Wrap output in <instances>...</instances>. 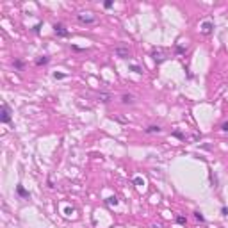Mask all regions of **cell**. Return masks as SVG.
Segmentation results:
<instances>
[{
    "label": "cell",
    "mask_w": 228,
    "mask_h": 228,
    "mask_svg": "<svg viewBox=\"0 0 228 228\" xmlns=\"http://www.w3.org/2000/svg\"><path fill=\"white\" fill-rule=\"evenodd\" d=\"M173 135H175V137H178V139H186V135L182 134L180 130H175V132H173Z\"/></svg>",
    "instance_id": "e0dca14e"
},
{
    "label": "cell",
    "mask_w": 228,
    "mask_h": 228,
    "mask_svg": "<svg viewBox=\"0 0 228 228\" xmlns=\"http://www.w3.org/2000/svg\"><path fill=\"white\" fill-rule=\"evenodd\" d=\"M48 61H50V57H47V55L38 57L36 59V66H45V64H48Z\"/></svg>",
    "instance_id": "9c48e42d"
},
{
    "label": "cell",
    "mask_w": 228,
    "mask_h": 228,
    "mask_svg": "<svg viewBox=\"0 0 228 228\" xmlns=\"http://www.w3.org/2000/svg\"><path fill=\"white\" fill-rule=\"evenodd\" d=\"M152 57H153V61H155L157 64H161V62H164V61L168 59V55L162 54L161 48H153V50H152Z\"/></svg>",
    "instance_id": "7a4b0ae2"
},
{
    "label": "cell",
    "mask_w": 228,
    "mask_h": 228,
    "mask_svg": "<svg viewBox=\"0 0 228 228\" xmlns=\"http://www.w3.org/2000/svg\"><path fill=\"white\" fill-rule=\"evenodd\" d=\"M98 98H100V102L107 103V102H110V93H100V95H98Z\"/></svg>",
    "instance_id": "7c38bea8"
},
{
    "label": "cell",
    "mask_w": 228,
    "mask_h": 228,
    "mask_svg": "<svg viewBox=\"0 0 228 228\" xmlns=\"http://www.w3.org/2000/svg\"><path fill=\"white\" fill-rule=\"evenodd\" d=\"M186 221H187V219H186L184 216H176V223H178V224H186Z\"/></svg>",
    "instance_id": "ac0fdd59"
},
{
    "label": "cell",
    "mask_w": 228,
    "mask_h": 228,
    "mask_svg": "<svg viewBox=\"0 0 228 228\" xmlns=\"http://www.w3.org/2000/svg\"><path fill=\"white\" fill-rule=\"evenodd\" d=\"M221 214H223V216H228V209H226V207H223V209H221Z\"/></svg>",
    "instance_id": "44dd1931"
},
{
    "label": "cell",
    "mask_w": 228,
    "mask_h": 228,
    "mask_svg": "<svg viewBox=\"0 0 228 228\" xmlns=\"http://www.w3.org/2000/svg\"><path fill=\"white\" fill-rule=\"evenodd\" d=\"M39 29H41V23H38V25L34 27V32H39Z\"/></svg>",
    "instance_id": "7402d4cb"
},
{
    "label": "cell",
    "mask_w": 228,
    "mask_h": 228,
    "mask_svg": "<svg viewBox=\"0 0 228 228\" xmlns=\"http://www.w3.org/2000/svg\"><path fill=\"white\" fill-rule=\"evenodd\" d=\"M112 6H114V2H112V0H105V2H103V7H105V9H110Z\"/></svg>",
    "instance_id": "d6986e66"
},
{
    "label": "cell",
    "mask_w": 228,
    "mask_h": 228,
    "mask_svg": "<svg viewBox=\"0 0 228 228\" xmlns=\"http://www.w3.org/2000/svg\"><path fill=\"white\" fill-rule=\"evenodd\" d=\"M16 193H18L20 198H29V196H30V193H29L23 186H16Z\"/></svg>",
    "instance_id": "52a82bcc"
},
{
    "label": "cell",
    "mask_w": 228,
    "mask_h": 228,
    "mask_svg": "<svg viewBox=\"0 0 228 228\" xmlns=\"http://www.w3.org/2000/svg\"><path fill=\"white\" fill-rule=\"evenodd\" d=\"M107 203H109V205H118V198H116V196H110V198L107 200Z\"/></svg>",
    "instance_id": "2e32d148"
},
{
    "label": "cell",
    "mask_w": 228,
    "mask_h": 228,
    "mask_svg": "<svg viewBox=\"0 0 228 228\" xmlns=\"http://www.w3.org/2000/svg\"><path fill=\"white\" fill-rule=\"evenodd\" d=\"M68 75L66 73H59V72H54V79L55 80H62V79H66Z\"/></svg>",
    "instance_id": "5bb4252c"
},
{
    "label": "cell",
    "mask_w": 228,
    "mask_h": 228,
    "mask_svg": "<svg viewBox=\"0 0 228 228\" xmlns=\"http://www.w3.org/2000/svg\"><path fill=\"white\" fill-rule=\"evenodd\" d=\"M0 121L2 123H11V107L4 102L2 103V112H0Z\"/></svg>",
    "instance_id": "6da1fadb"
},
{
    "label": "cell",
    "mask_w": 228,
    "mask_h": 228,
    "mask_svg": "<svg viewBox=\"0 0 228 228\" xmlns=\"http://www.w3.org/2000/svg\"><path fill=\"white\" fill-rule=\"evenodd\" d=\"M128 68H130V70H132V72H134V73H139V75H141V73H143V70H141V68H139V66H137V64H130V66H128Z\"/></svg>",
    "instance_id": "4fadbf2b"
},
{
    "label": "cell",
    "mask_w": 228,
    "mask_h": 228,
    "mask_svg": "<svg viewBox=\"0 0 228 228\" xmlns=\"http://www.w3.org/2000/svg\"><path fill=\"white\" fill-rule=\"evenodd\" d=\"M77 20L80 21V23H95V21H96V18H95V16H89V14H84V13H82V14H79V16H77Z\"/></svg>",
    "instance_id": "277c9868"
},
{
    "label": "cell",
    "mask_w": 228,
    "mask_h": 228,
    "mask_svg": "<svg viewBox=\"0 0 228 228\" xmlns=\"http://www.w3.org/2000/svg\"><path fill=\"white\" fill-rule=\"evenodd\" d=\"M114 54H116L118 57H121V59H125V57H128V48L127 47H118V48H114Z\"/></svg>",
    "instance_id": "5b68a950"
},
{
    "label": "cell",
    "mask_w": 228,
    "mask_h": 228,
    "mask_svg": "<svg viewBox=\"0 0 228 228\" xmlns=\"http://www.w3.org/2000/svg\"><path fill=\"white\" fill-rule=\"evenodd\" d=\"M54 32H55L57 36H61V38H68V36H70V32L66 30V27L61 25V23H55V25H54Z\"/></svg>",
    "instance_id": "3957f363"
},
{
    "label": "cell",
    "mask_w": 228,
    "mask_h": 228,
    "mask_svg": "<svg viewBox=\"0 0 228 228\" xmlns=\"http://www.w3.org/2000/svg\"><path fill=\"white\" fill-rule=\"evenodd\" d=\"M121 102H123V103H128V105H132L135 100H134V96H132V95H123V96H121Z\"/></svg>",
    "instance_id": "30bf717a"
},
{
    "label": "cell",
    "mask_w": 228,
    "mask_h": 228,
    "mask_svg": "<svg viewBox=\"0 0 228 228\" xmlns=\"http://www.w3.org/2000/svg\"><path fill=\"white\" fill-rule=\"evenodd\" d=\"M212 29H214V23H212V21H203V23H201V30H203V34H210Z\"/></svg>",
    "instance_id": "8992f818"
},
{
    "label": "cell",
    "mask_w": 228,
    "mask_h": 228,
    "mask_svg": "<svg viewBox=\"0 0 228 228\" xmlns=\"http://www.w3.org/2000/svg\"><path fill=\"white\" fill-rule=\"evenodd\" d=\"M13 66L16 68V70H20V72H21V70L25 68V62H23V61H20V59H16V61H13Z\"/></svg>",
    "instance_id": "8fae6325"
},
{
    "label": "cell",
    "mask_w": 228,
    "mask_h": 228,
    "mask_svg": "<svg viewBox=\"0 0 228 228\" xmlns=\"http://www.w3.org/2000/svg\"><path fill=\"white\" fill-rule=\"evenodd\" d=\"M144 132L146 134H159V132H162V128L159 127V125H150V127L144 128Z\"/></svg>",
    "instance_id": "ba28073f"
},
{
    "label": "cell",
    "mask_w": 228,
    "mask_h": 228,
    "mask_svg": "<svg viewBox=\"0 0 228 228\" xmlns=\"http://www.w3.org/2000/svg\"><path fill=\"white\" fill-rule=\"evenodd\" d=\"M221 130H223V132H228V121H223V123H221Z\"/></svg>",
    "instance_id": "ffe728a7"
},
{
    "label": "cell",
    "mask_w": 228,
    "mask_h": 228,
    "mask_svg": "<svg viewBox=\"0 0 228 228\" xmlns=\"http://www.w3.org/2000/svg\"><path fill=\"white\" fill-rule=\"evenodd\" d=\"M194 217H196V219H198L200 223H203V221H205V216H203V214H201L200 210H196V212H194Z\"/></svg>",
    "instance_id": "9a60e30c"
}]
</instances>
